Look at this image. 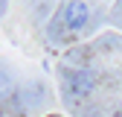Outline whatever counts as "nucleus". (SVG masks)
I'll return each mask as SVG.
<instances>
[{"label": "nucleus", "instance_id": "f257e3e1", "mask_svg": "<svg viewBox=\"0 0 122 117\" xmlns=\"http://www.w3.org/2000/svg\"><path fill=\"white\" fill-rule=\"evenodd\" d=\"M90 21V6L84 0H64L58 9V26L64 32H81Z\"/></svg>", "mask_w": 122, "mask_h": 117}, {"label": "nucleus", "instance_id": "f03ea898", "mask_svg": "<svg viewBox=\"0 0 122 117\" xmlns=\"http://www.w3.org/2000/svg\"><path fill=\"white\" fill-rule=\"evenodd\" d=\"M64 88L70 91V97L81 99V97H87L96 88V76L90 70H84V67H79V70H64Z\"/></svg>", "mask_w": 122, "mask_h": 117}, {"label": "nucleus", "instance_id": "7ed1b4c3", "mask_svg": "<svg viewBox=\"0 0 122 117\" xmlns=\"http://www.w3.org/2000/svg\"><path fill=\"white\" fill-rule=\"evenodd\" d=\"M96 47H102V50H119V53H122V35H116V32H105V35L96 41Z\"/></svg>", "mask_w": 122, "mask_h": 117}, {"label": "nucleus", "instance_id": "20e7f679", "mask_svg": "<svg viewBox=\"0 0 122 117\" xmlns=\"http://www.w3.org/2000/svg\"><path fill=\"white\" fill-rule=\"evenodd\" d=\"M0 117H9V114H6V111H0Z\"/></svg>", "mask_w": 122, "mask_h": 117}, {"label": "nucleus", "instance_id": "39448f33", "mask_svg": "<svg viewBox=\"0 0 122 117\" xmlns=\"http://www.w3.org/2000/svg\"><path fill=\"white\" fill-rule=\"evenodd\" d=\"M116 117H122V114H116Z\"/></svg>", "mask_w": 122, "mask_h": 117}, {"label": "nucleus", "instance_id": "423d86ee", "mask_svg": "<svg viewBox=\"0 0 122 117\" xmlns=\"http://www.w3.org/2000/svg\"><path fill=\"white\" fill-rule=\"evenodd\" d=\"M52 117H58V114H52Z\"/></svg>", "mask_w": 122, "mask_h": 117}]
</instances>
